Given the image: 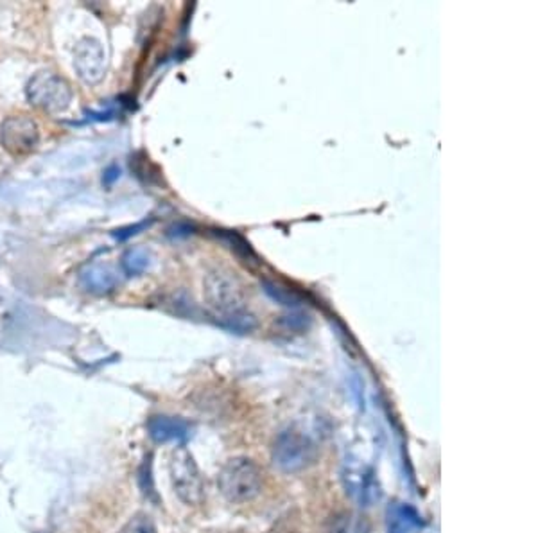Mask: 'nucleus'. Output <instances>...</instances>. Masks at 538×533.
<instances>
[{"mask_svg":"<svg viewBox=\"0 0 538 533\" xmlns=\"http://www.w3.org/2000/svg\"><path fill=\"white\" fill-rule=\"evenodd\" d=\"M217 485L230 503H246L261 494L263 473L253 460L237 456L222 465Z\"/></svg>","mask_w":538,"mask_h":533,"instance_id":"nucleus-1","label":"nucleus"},{"mask_svg":"<svg viewBox=\"0 0 538 533\" xmlns=\"http://www.w3.org/2000/svg\"><path fill=\"white\" fill-rule=\"evenodd\" d=\"M318 458L316 444L304 433L289 429L278 434L273 444L271 462L284 475H296L309 469Z\"/></svg>","mask_w":538,"mask_h":533,"instance_id":"nucleus-2","label":"nucleus"},{"mask_svg":"<svg viewBox=\"0 0 538 533\" xmlns=\"http://www.w3.org/2000/svg\"><path fill=\"white\" fill-rule=\"evenodd\" d=\"M26 98L31 107L57 115L70 107L74 92L65 78L51 70H40L27 81Z\"/></svg>","mask_w":538,"mask_h":533,"instance_id":"nucleus-3","label":"nucleus"},{"mask_svg":"<svg viewBox=\"0 0 538 533\" xmlns=\"http://www.w3.org/2000/svg\"><path fill=\"white\" fill-rule=\"evenodd\" d=\"M169 471L174 492L189 505L198 507L205 499V483L194 456L185 447H176L169 458Z\"/></svg>","mask_w":538,"mask_h":533,"instance_id":"nucleus-4","label":"nucleus"},{"mask_svg":"<svg viewBox=\"0 0 538 533\" xmlns=\"http://www.w3.org/2000/svg\"><path fill=\"white\" fill-rule=\"evenodd\" d=\"M40 128L29 115H9L0 124V144L13 157H26L36 150Z\"/></svg>","mask_w":538,"mask_h":533,"instance_id":"nucleus-5","label":"nucleus"},{"mask_svg":"<svg viewBox=\"0 0 538 533\" xmlns=\"http://www.w3.org/2000/svg\"><path fill=\"white\" fill-rule=\"evenodd\" d=\"M343 486L361 507H372L382 496L376 471L365 464H347L343 469Z\"/></svg>","mask_w":538,"mask_h":533,"instance_id":"nucleus-6","label":"nucleus"},{"mask_svg":"<svg viewBox=\"0 0 538 533\" xmlns=\"http://www.w3.org/2000/svg\"><path fill=\"white\" fill-rule=\"evenodd\" d=\"M74 68L83 83H101L107 72V54L103 44L90 37L81 38L74 49Z\"/></svg>","mask_w":538,"mask_h":533,"instance_id":"nucleus-7","label":"nucleus"},{"mask_svg":"<svg viewBox=\"0 0 538 533\" xmlns=\"http://www.w3.org/2000/svg\"><path fill=\"white\" fill-rule=\"evenodd\" d=\"M205 298L209 306L217 313V317L233 313L243 309V300H241V291L235 280H232L224 273H211L205 278Z\"/></svg>","mask_w":538,"mask_h":533,"instance_id":"nucleus-8","label":"nucleus"},{"mask_svg":"<svg viewBox=\"0 0 538 533\" xmlns=\"http://www.w3.org/2000/svg\"><path fill=\"white\" fill-rule=\"evenodd\" d=\"M119 271L105 263H92L79 271V284L92 295H108L119 286Z\"/></svg>","mask_w":538,"mask_h":533,"instance_id":"nucleus-9","label":"nucleus"},{"mask_svg":"<svg viewBox=\"0 0 538 533\" xmlns=\"http://www.w3.org/2000/svg\"><path fill=\"white\" fill-rule=\"evenodd\" d=\"M150 436L159 442H185L191 436V424L181 417H169V415H155L148 423Z\"/></svg>","mask_w":538,"mask_h":533,"instance_id":"nucleus-10","label":"nucleus"},{"mask_svg":"<svg viewBox=\"0 0 538 533\" xmlns=\"http://www.w3.org/2000/svg\"><path fill=\"white\" fill-rule=\"evenodd\" d=\"M422 528V517L415 507L395 501L386 508L388 533H415Z\"/></svg>","mask_w":538,"mask_h":533,"instance_id":"nucleus-11","label":"nucleus"},{"mask_svg":"<svg viewBox=\"0 0 538 533\" xmlns=\"http://www.w3.org/2000/svg\"><path fill=\"white\" fill-rule=\"evenodd\" d=\"M322 533H372V525L367 516L347 510L334 514L325 523Z\"/></svg>","mask_w":538,"mask_h":533,"instance_id":"nucleus-12","label":"nucleus"},{"mask_svg":"<svg viewBox=\"0 0 538 533\" xmlns=\"http://www.w3.org/2000/svg\"><path fill=\"white\" fill-rule=\"evenodd\" d=\"M263 291L274 304L293 309V311H296L300 306L305 304L304 297L296 289H293L282 282H276V280H263Z\"/></svg>","mask_w":538,"mask_h":533,"instance_id":"nucleus-13","label":"nucleus"},{"mask_svg":"<svg viewBox=\"0 0 538 533\" xmlns=\"http://www.w3.org/2000/svg\"><path fill=\"white\" fill-rule=\"evenodd\" d=\"M217 321L222 329L235 332V334H248L257 329V319L244 309L221 315V317H217Z\"/></svg>","mask_w":538,"mask_h":533,"instance_id":"nucleus-14","label":"nucleus"},{"mask_svg":"<svg viewBox=\"0 0 538 533\" xmlns=\"http://www.w3.org/2000/svg\"><path fill=\"white\" fill-rule=\"evenodd\" d=\"M215 235L232 250L237 254V257H241L244 263H250L253 259V263H257V256L255 252L252 250L250 243L239 235L237 232L233 230H215Z\"/></svg>","mask_w":538,"mask_h":533,"instance_id":"nucleus-15","label":"nucleus"},{"mask_svg":"<svg viewBox=\"0 0 538 533\" xmlns=\"http://www.w3.org/2000/svg\"><path fill=\"white\" fill-rule=\"evenodd\" d=\"M122 271L128 277H139L151 267V254L144 248H129L122 256Z\"/></svg>","mask_w":538,"mask_h":533,"instance_id":"nucleus-16","label":"nucleus"},{"mask_svg":"<svg viewBox=\"0 0 538 533\" xmlns=\"http://www.w3.org/2000/svg\"><path fill=\"white\" fill-rule=\"evenodd\" d=\"M120 533H157V527L148 514H135Z\"/></svg>","mask_w":538,"mask_h":533,"instance_id":"nucleus-17","label":"nucleus"},{"mask_svg":"<svg viewBox=\"0 0 538 533\" xmlns=\"http://www.w3.org/2000/svg\"><path fill=\"white\" fill-rule=\"evenodd\" d=\"M282 327H285L287 330H295V332H302V330H307L309 325H311V317L305 315V313H300V311H291L289 315L282 317Z\"/></svg>","mask_w":538,"mask_h":533,"instance_id":"nucleus-18","label":"nucleus"},{"mask_svg":"<svg viewBox=\"0 0 538 533\" xmlns=\"http://www.w3.org/2000/svg\"><path fill=\"white\" fill-rule=\"evenodd\" d=\"M151 219L148 221V219H144V221H140V223H135V225H129V226H124V228H119V230H115V232H111V235L115 237V239H119V241H126V239H129V237H133V235H137V234H140V232H144L146 228H150L151 226Z\"/></svg>","mask_w":538,"mask_h":533,"instance_id":"nucleus-19","label":"nucleus"},{"mask_svg":"<svg viewBox=\"0 0 538 533\" xmlns=\"http://www.w3.org/2000/svg\"><path fill=\"white\" fill-rule=\"evenodd\" d=\"M119 176H120V169L117 165H109L105 171V183L111 185L115 180H119Z\"/></svg>","mask_w":538,"mask_h":533,"instance_id":"nucleus-20","label":"nucleus"}]
</instances>
